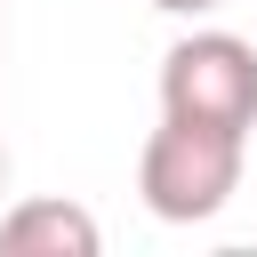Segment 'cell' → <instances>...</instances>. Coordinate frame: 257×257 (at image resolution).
<instances>
[{
  "instance_id": "obj_3",
  "label": "cell",
  "mask_w": 257,
  "mask_h": 257,
  "mask_svg": "<svg viewBox=\"0 0 257 257\" xmlns=\"http://www.w3.org/2000/svg\"><path fill=\"white\" fill-rule=\"evenodd\" d=\"M0 249H16V257H96L104 233L80 201H16L0 217Z\"/></svg>"
},
{
  "instance_id": "obj_2",
  "label": "cell",
  "mask_w": 257,
  "mask_h": 257,
  "mask_svg": "<svg viewBox=\"0 0 257 257\" xmlns=\"http://www.w3.org/2000/svg\"><path fill=\"white\" fill-rule=\"evenodd\" d=\"M161 112L201 128H257V48L241 32H185L161 56Z\"/></svg>"
},
{
  "instance_id": "obj_4",
  "label": "cell",
  "mask_w": 257,
  "mask_h": 257,
  "mask_svg": "<svg viewBox=\"0 0 257 257\" xmlns=\"http://www.w3.org/2000/svg\"><path fill=\"white\" fill-rule=\"evenodd\" d=\"M161 16H209V8H225V0H153Z\"/></svg>"
},
{
  "instance_id": "obj_5",
  "label": "cell",
  "mask_w": 257,
  "mask_h": 257,
  "mask_svg": "<svg viewBox=\"0 0 257 257\" xmlns=\"http://www.w3.org/2000/svg\"><path fill=\"white\" fill-rule=\"evenodd\" d=\"M0 193H8V145H0Z\"/></svg>"
},
{
  "instance_id": "obj_1",
  "label": "cell",
  "mask_w": 257,
  "mask_h": 257,
  "mask_svg": "<svg viewBox=\"0 0 257 257\" xmlns=\"http://www.w3.org/2000/svg\"><path fill=\"white\" fill-rule=\"evenodd\" d=\"M241 145H249V137H233V128H201V120H169V112H161V128H153L145 153H137V193H145V209H153L161 225H201V217H217V209L241 193Z\"/></svg>"
}]
</instances>
